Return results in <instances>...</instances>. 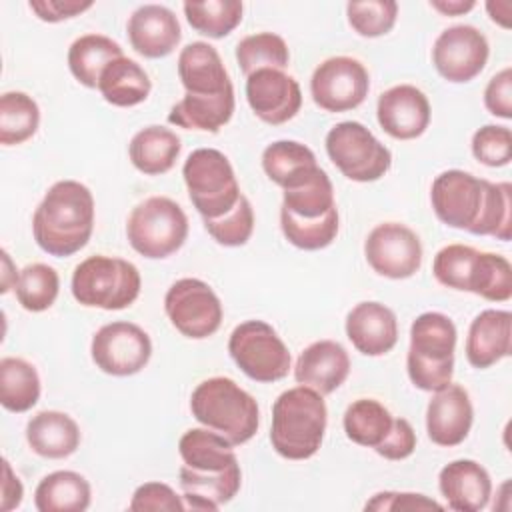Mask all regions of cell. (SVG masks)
Listing matches in <instances>:
<instances>
[{
  "label": "cell",
  "instance_id": "1",
  "mask_svg": "<svg viewBox=\"0 0 512 512\" xmlns=\"http://www.w3.org/2000/svg\"><path fill=\"white\" fill-rule=\"evenodd\" d=\"M430 202L440 222L476 236L508 242L512 236V186L490 182L464 170L438 174L430 188Z\"/></svg>",
  "mask_w": 512,
  "mask_h": 512
},
{
  "label": "cell",
  "instance_id": "2",
  "mask_svg": "<svg viewBox=\"0 0 512 512\" xmlns=\"http://www.w3.org/2000/svg\"><path fill=\"white\" fill-rule=\"evenodd\" d=\"M182 456L180 486L186 508L218 510L230 502L242 484V472L232 444L210 428H190L178 442Z\"/></svg>",
  "mask_w": 512,
  "mask_h": 512
},
{
  "label": "cell",
  "instance_id": "3",
  "mask_svg": "<svg viewBox=\"0 0 512 512\" xmlns=\"http://www.w3.org/2000/svg\"><path fill=\"white\" fill-rule=\"evenodd\" d=\"M94 230V198L78 180L52 184L34 210L32 234L50 256L64 258L80 252Z\"/></svg>",
  "mask_w": 512,
  "mask_h": 512
},
{
  "label": "cell",
  "instance_id": "4",
  "mask_svg": "<svg viewBox=\"0 0 512 512\" xmlns=\"http://www.w3.org/2000/svg\"><path fill=\"white\" fill-rule=\"evenodd\" d=\"M326 422L328 410L320 392L302 384L288 388L272 406V448L286 460H308L322 446Z\"/></svg>",
  "mask_w": 512,
  "mask_h": 512
},
{
  "label": "cell",
  "instance_id": "5",
  "mask_svg": "<svg viewBox=\"0 0 512 512\" xmlns=\"http://www.w3.org/2000/svg\"><path fill=\"white\" fill-rule=\"evenodd\" d=\"M190 410L202 426L218 432L232 446L248 442L260 426L254 396L226 376L202 380L190 396Z\"/></svg>",
  "mask_w": 512,
  "mask_h": 512
},
{
  "label": "cell",
  "instance_id": "6",
  "mask_svg": "<svg viewBox=\"0 0 512 512\" xmlns=\"http://www.w3.org/2000/svg\"><path fill=\"white\" fill-rule=\"evenodd\" d=\"M456 326L442 312H424L410 326L406 370L412 384L438 392L452 382Z\"/></svg>",
  "mask_w": 512,
  "mask_h": 512
},
{
  "label": "cell",
  "instance_id": "7",
  "mask_svg": "<svg viewBox=\"0 0 512 512\" xmlns=\"http://www.w3.org/2000/svg\"><path fill=\"white\" fill-rule=\"evenodd\" d=\"M138 268L116 256L94 254L82 260L72 274V296L88 308L124 310L140 294Z\"/></svg>",
  "mask_w": 512,
  "mask_h": 512
},
{
  "label": "cell",
  "instance_id": "8",
  "mask_svg": "<svg viewBox=\"0 0 512 512\" xmlns=\"http://www.w3.org/2000/svg\"><path fill=\"white\" fill-rule=\"evenodd\" d=\"M190 202L202 220H214L230 212L242 196L230 160L216 148H198L182 166Z\"/></svg>",
  "mask_w": 512,
  "mask_h": 512
},
{
  "label": "cell",
  "instance_id": "9",
  "mask_svg": "<svg viewBox=\"0 0 512 512\" xmlns=\"http://www.w3.org/2000/svg\"><path fill=\"white\" fill-rule=\"evenodd\" d=\"M126 236L140 256L162 260L186 242L188 218L172 198L150 196L132 208L126 222Z\"/></svg>",
  "mask_w": 512,
  "mask_h": 512
},
{
  "label": "cell",
  "instance_id": "10",
  "mask_svg": "<svg viewBox=\"0 0 512 512\" xmlns=\"http://www.w3.org/2000/svg\"><path fill=\"white\" fill-rule=\"evenodd\" d=\"M332 164L354 182L380 180L392 166V152L360 122H338L326 134Z\"/></svg>",
  "mask_w": 512,
  "mask_h": 512
},
{
  "label": "cell",
  "instance_id": "11",
  "mask_svg": "<svg viewBox=\"0 0 512 512\" xmlns=\"http://www.w3.org/2000/svg\"><path fill=\"white\" fill-rule=\"evenodd\" d=\"M236 366L256 382H276L290 372V352L278 332L264 320L238 324L228 340Z\"/></svg>",
  "mask_w": 512,
  "mask_h": 512
},
{
  "label": "cell",
  "instance_id": "12",
  "mask_svg": "<svg viewBox=\"0 0 512 512\" xmlns=\"http://www.w3.org/2000/svg\"><path fill=\"white\" fill-rule=\"evenodd\" d=\"M164 312L170 324L186 338L202 340L222 324V304L216 292L200 278L176 280L164 296Z\"/></svg>",
  "mask_w": 512,
  "mask_h": 512
},
{
  "label": "cell",
  "instance_id": "13",
  "mask_svg": "<svg viewBox=\"0 0 512 512\" xmlns=\"http://www.w3.org/2000/svg\"><path fill=\"white\" fill-rule=\"evenodd\" d=\"M370 90V76L364 64L352 56H332L320 62L310 78V94L316 106L326 112L358 108Z\"/></svg>",
  "mask_w": 512,
  "mask_h": 512
},
{
  "label": "cell",
  "instance_id": "14",
  "mask_svg": "<svg viewBox=\"0 0 512 512\" xmlns=\"http://www.w3.org/2000/svg\"><path fill=\"white\" fill-rule=\"evenodd\" d=\"M90 354L102 372L110 376H132L148 364L152 342L138 324L118 320L104 324L92 336Z\"/></svg>",
  "mask_w": 512,
  "mask_h": 512
},
{
  "label": "cell",
  "instance_id": "15",
  "mask_svg": "<svg viewBox=\"0 0 512 512\" xmlns=\"http://www.w3.org/2000/svg\"><path fill=\"white\" fill-rule=\"evenodd\" d=\"M364 256L376 274L404 280L420 270L422 244L412 228L400 222H382L368 234Z\"/></svg>",
  "mask_w": 512,
  "mask_h": 512
},
{
  "label": "cell",
  "instance_id": "16",
  "mask_svg": "<svg viewBox=\"0 0 512 512\" xmlns=\"http://www.w3.org/2000/svg\"><path fill=\"white\" fill-rule=\"evenodd\" d=\"M488 54V40L476 26L456 24L442 30L434 40L432 64L444 80L462 84L484 70Z\"/></svg>",
  "mask_w": 512,
  "mask_h": 512
},
{
  "label": "cell",
  "instance_id": "17",
  "mask_svg": "<svg viewBox=\"0 0 512 512\" xmlns=\"http://www.w3.org/2000/svg\"><path fill=\"white\" fill-rule=\"evenodd\" d=\"M246 100L262 122L278 126L298 114L302 90L284 70L262 68L246 76Z\"/></svg>",
  "mask_w": 512,
  "mask_h": 512
},
{
  "label": "cell",
  "instance_id": "18",
  "mask_svg": "<svg viewBox=\"0 0 512 512\" xmlns=\"http://www.w3.org/2000/svg\"><path fill=\"white\" fill-rule=\"evenodd\" d=\"M376 118L380 128L396 140H414L430 124V102L412 84H398L378 96Z\"/></svg>",
  "mask_w": 512,
  "mask_h": 512
},
{
  "label": "cell",
  "instance_id": "19",
  "mask_svg": "<svg viewBox=\"0 0 512 512\" xmlns=\"http://www.w3.org/2000/svg\"><path fill=\"white\" fill-rule=\"evenodd\" d=\"M474 420V408L466 388L448 384L434 392L426 408V432L438 446H458L466 440Z\"/></svg>",
  "mask_w": 512,
  "mask_h": 512
},
{
  "label": "cell",
  "instance_id": "20",
  "mask_svg": "<svg viewBox=\"0 0 512 512\" xmlns=\"http://www.w3.org/2000/svg\"><path fill=\"white\" fill-rule=\"evenodd\" d=\"M130 46L144 58H164L182 38L176 14L162 4H144L128 18Z\"/></svg>",
  "mask_w": 512,
  "mask_h": 512
},
{
  "label": "cell",
  "instance_id": "21",
  "mask_svg": "<svg viewBox=\"0 0 512 512\" xmlns=\"http://www.w3.org/2000/svg\"><path fill=\"white\" fill-rule=\"evenodd\" d=\"M346 336L364 356H382L398 342L396 314L380 302H360L346 316Z\"/></svg>",
  "mask_w": 512,
  "mask_h": 512
},
{
  "label": "cell",
  "instance_id": "22",
  "mask_svg": "<svg viewBox=\"0 0 512 512\" xmlns=\"http://www.w3.org/2000/svg\"><path fill=\"white\" fill-rule=\"evenodd\" d=\"M350 372V356L340 342L318 340L306 346L294 366V378L316 392L332 394L344 384Z\"/></svg>",
  "mask_w": 512,
  "mask_h": 512
},
{
  "label": "cell",
  "instance_id": "23",
  "mask_svg": "<svg viewBox=\"0 0 512 512\" xmlns=\"http://www.w3.org/2000/svg\"><path fill=\"white\" fill-rule=\"evenodd\" d=\"M438 488L456 512H480L488 506L492 494V480L488 470L476 460H454L438 474Z\"/></svg>",
  "mask_w": 512,
  "mask_h": 512
},
{
  "label": "cell",
  "instance_id": "24",
  "mask_svg": "<svg viewBox=\"0 0 512 512\" xmlns=\"http://www.w3.org/2000/svg\"><path fill=\"white\" fill-rule=\"evenodd\" d=\"M178 76L190 96H218L234 90L218 50L208 42H190L180 50Z\"/></svg>",
  "mask_w": 512,
  "mask_h": 512
},
{
  "label": "cell",
  "instance_id": "25",
  "mask_svg": "<svg viewBox=\"0 0 512 512\" xmlns=\"http://www.w3.org/2000/svg\"><path fill=\"white\" fill-rule=\"evenodd\" d=\"M512 348V314L508 310H482L470 324L466 336V360L484 370L500 362Z\"/></svg>",
  "mask_w": 512,
  "mask_h": 512
},
{
  "label": "cell",
  "instance_id": "26",
  "mask_svg": "<svg viewBox=\"0 0 512 512\" xmlns=\"http://www.w3.org/2000/svg\"><path fill=\"white\" fill-rule=\"evenodd\" d=\"M282 190V216L296 220H318L336 210L332 182L318 164L298 174Z\"/></svg>",
  "mask_w": 512,
  "mask_h": 512
},
{
  "label": "cell",
  "instance_id": "27",
  "mask_svg": "<svg viewBox=\"0 0 512 512\" xmlns=\"http://www.w3.org/2000/svg\"><path fill=\"white\" fill-rule=\"evenodd\" d=\"M80 428L72 416L58 410H42L26 424V440L32 452L58 460L74 454L80 446Z\"/></svg>",
  "mask_w": 512,
  "mask_h": 512
},
{
  "label": "cell",
  "instance_id": "28",
  "mask_svg": "<svg viewBox=\"0 0 512 512\" xmlns=\"http://www.w3.org/2000/svg\"><path fill=\"white\" fill-rule=\"evenodd\" d=\"M180 150L182 144L176 132L156 124L138 130L128 144V154L134 168L148 176L168 172L176 164Z\"/></svg>",
  "mask_w": 512,
  "mask_h": 512
},
{
  "label": "cell",
  "instance_id": "29",
  "mask_svg": "<svg viewBox=\"0 0 512 512\" xmlns=\"http://www.w3.org/2000/svg\"><path fill=\"white\" fill-rule=\"evenodd\" d=\"M234 114V90L222 92L218 96H190L184 94L168 112V122L202 132H218L224 124L230 122Z\"/></svg>",
  "mask_w": 512,
  "mask_h": 512
},
{
  "label": "cell",
  "instance_id": "30",
  "mask_svg": "<svg viewBox=\"0 0 512 512\" xmlns=\"http://www.w3.org/2000/svg\"><path fill=\"white\" fill-rule=\"evenodd\" d=\"M88 480L72 470H56L44 476L34 490L38 512H84L90 506Z\"/></svg>",
  "mask_w": 512,
  "mask_h": 512
},
{
  "label": "cell",
  "instance_id": "31",
  "mask_svg": "<svg viewBox=\"0 0 512 512\" xmlns=\"http://www.w3.org/2000/svg\"><path fill=\"white\" fill-rule=\"evenodd\" d=\"M98 90L108 104L130 108L148 98L152 82L136 60L120 56L102 70Z\"/></svg>",
  "mask_w": 512,
  "mask_h": 512
},
{
  "label": "cell",
  "instance_id": "32",
  "mask_svg": "<svg viewBox=\"0 0 512 512\" xmlns=\"http://www.w3.org/2000/svg\"><path fill=\"white\" fill-rule=\"evenodd\" d=\"M124 56L116 40L104 34H84L68 48V68L86 88H98L102 70L116 58Z\"/></svg>",
  "mask_w": 512,
  "mask_h": 512
},
{
  "label": "cell",
  "instance_id": "33",
  "mask_svg": "<svg viewBox=\"0 0 512 512\" xmlns=\"http://www.w3.org/2000/svg\"><path fill=\"white\" fill-rule=\"evenodd\" d=\"M394 420L396 418L390 414V410L378 400L358 398L346 408L342 424L346 436L354 444L378 450L390 436Z\"/></svg>",
  "mask_w": 512,
  "mask_h": 512
},
{
  "label": "cell",
  "instance_id": "34",
  "mask_svg": "<svg viewBox=\"0 0 512 512\" xmlns=\"http://www.w3.org/2000/svg\"><path fill=\"white\" fill-rule=\"evenodd\" d=\"M40 400V376L24 360L6 356L0 360V404L8 412H28Z\"/></svg>",
  "mask_w": 512,
  "mask_h": 512
},
{
  "label": "cell",
  "instance_id": "35",
  "mask_svg": "<svg viewBox=\"0 0 512 512\" xmlns=\"http://www.w3.org/2000/svg\"><path fill=\"white\" fill-rule=\"evenodd\" d=\"M40 124V108L26 92H4L0 96V144L16 146L32 138Z\"/></svg>",
  "mask_w": 512,
  "mask_h": 512
},
{
  "label": "cell",
  "instance_id": "36",
  "mask_svg": "<svg viewBox=\"0 0 512 512\" xmlns=\"http://www.w3.org/2000/svg\"><path fill=\"white\" fill-rule=\"evenodd\" d=\"M480 268V250L466 244H448L440 248L432 262L434 278L452 290L474 292Z\"/></svg>",
  "mask_w": 512,
  "mask_h": 512
},
{
  "label": "cell",
  "instance_id": "37",
  "mask_svg": "<svg viewBox=\"0 0 512 512\" xmlns=\"http://www.w3.org/2000/svg\"><path fill=\"white\" fill-rule=\"evenodd\" d=\"M184 14L188 24L208 36V38H224L228 36L240 22L244 6L238 0H208V2H184Z\"/></svg>",
  "mask_w": 512,
  "mask_h": 512
},
{
  "label": "cell",
  "instance_id": "38",
  "mask_svg": "<svg viewBox=\"0 0 512 512\" xmlns=\"http://www.w3.org/2000/svg\"><path fill=\"white\" fill-rule=\"evenodd\" d=\"M316 164L314 152L296 140H276L262 152V168L266 176L280 188Z\"/></svg>",
  "mask_w": 512,
  "mask_h": 512
},
{
  "label": "cell",
  "instance_id": "39",
  "mask_svg": "<svg viewBox=\"0 0 512 512\" xmlns=\"http://www.w3.org/2000/svg\"><path fill=\"white\" fill-rule=\"evenodd\" d=\"M236 60L240 70L250 76L262 68L284 70L290 62V52L282 36L274 32H258L242 38L236 46Z\"/></svg>",
  "mask_w": 512,
  "mask_h": 512
},
{
  "label": "cell",
  "instance_id": "40",
  "mask_svg": "<svg viewBox=\"0 0 512 512\" xmlns=\"http://www.w3.org/2000/svg\"><path fill=\"white\" fill-rule=\"evenodd\" d=\"M14 290L24 310L44 312L56 302V296L60 290V278L52 266L34 262L20 270Z\"/></svg>",
  "mask_w": 512,
  "mask_h": 512
},
{
  "label": "cell",
  "instance_id": "41",
  "mask_svg": "<svg viewBox=\"0 0 512 512\" xmlns=\"http://www.w3.org/2000/svg\"><path fill=\"white\" fill-rule=\"evenodd\" d=\"M280 228L292 246L300 250H322L338 234V208L318 220H296L280 214Z\"/></svg>",
  "mask_w": 512,
  "mask_h": 512
},
{
  "label": "cell",
  "instance_id": "42",
  "mask_svg": "<svg viewBox=\"0 0 512 512\" xmlns=\"http://www.w3.org/2000/svg\"><path fill=\"white\" fill-rule=\"evenodd\" d=\"M346 16L352 30L364 38H378L388 34L398 16V4L394 0H364L348 2Z\"/></svg>",
  "mask_w": 512,
  "mask_h": 512
},
{
  "label": "cell",
  "instance_id": "43",
  "mask_svg": "<svg viewBox=\"0 0 512 512\" xmlns=\"http://www.w3.org/2000/svg\"><path fill=\"white\" fill-rule=\"evenodd\" d=\"M208 234L222 246H244L254 230V210L250 200L242 194L236 206L220 218L204 220Z\"/></svg>",
  "mask_w": 512,
  "mask_h": 512
},
{
  "label": "cell",
  "instance_id": "44",
  "mask_svg": "<svg viewBox=\"0 0 512 512\" xmlns=\"http://www.w3.org/2000/svg\"><path fill=\"white\" fill-rule=\"evenodd\" d=\"M474 294L490 302H506L512 296V266L506 256L480 252V268Z\"/></svg>",
  "mask_w": 512,
  "mask_h": 512
},
{
  "label": "cell",
  "instance_id": "45",
  "mask_svg": "<svg viewBox=\"0 0 512 512\" xmlns=\"http://www.w3.org/2000/svg\"><path fill=\"white\" fill-rule=\"evenodd\" d=\"M472 154L490 168L506 166L512 160V132L506 126L486 124L472 136Z\"/></svg>",
  "mask_w": 512,
  "mask_h": 512
},
{
  "label": "cell",
  "instance_id": "46",
  "mask_svg": "<svg viewBox=\"0 0 512 512\" xmlns=\"http://www.w3.org/2000/svg\"><path fill=\"white\" fill-rule=\"evenodd\" d=\"M128 508L132 512H148V510L182 512L186 510V502L182 496L174 492L172 486L164 482H144L134 490Z\"/></svg>",
  "mask_w": 512,
  "mask_h": 512
},
{
  "label": "cell",
  "instance_id": "47",
  "mask_svg": "<svg viewBox=\"0 0 512 512\" xmlns=\"http://www.w3.org/2000/svg\"><path fill=\"white\" fill-rule=\"evenodd\" d=\"M484 106L490 114L510 120L512 118V70L506 66L490 78L484 88Z\"/></svg>",
  "mask_w": 512,
  "mask_h": 512
},
{
  "label": "cell",
  "instance_id": "48",
  "mask_svg": "<svg viewBox=\"0 0 512 512\" xmlns=\"http://www.w3.org/2000/svg\"><path fill=\"white\" fill-rule=\"evenodd\" d=\"M428 508H442L440 502L414 492H378L374 494L364 510H428Z\"/></svg>",
  "mask_w": 512,
  "mask_h": 512
},
{
  "label": "cell",
  "instance_id": "49",
  "mask_svg": "<svg viewBox=\"0 0 512 512\" xmlns=\"http://www.w3.org/2000/svg\"><path fill=\"white\" fill-rule=\"evenodd\" d=\"M416 448V432L406 418H396L394 428L386 442L376 450L386 460H404Z\"/></svg>",
  "mask_w": 512,
  "mask_h": 512
},
{
  "label": "cell",
  "instance_id": "50",
  "mask_svg": "<svg viewBox=\"0 0 512 512\" xmlns=\"http://www.w3.org/2000/svg\"><path fill=\"white\" fill-rule=\"evenodd\" d=\"M28 8L44 22H62L92 8V2L80 0H30Z\"/></svg>",
  "mask_w": 512,
  "mask_h": 512
},
{
  "label": "cell",
  "instance_id": "51",
  "mask_svg": "<svg viewBox=\"0 0 512 512\" xmlns=\"http://www.w3.org/2000/svg\"><path fill=\"white\" fill-rule=\"evenodd\" d=\"M2 470H4V478H2V502H0V508L4 512H8V510H14V508L20 506L22 496H24V488H22L20 478L12 472V466H10L8 460L2 462Z\"/></svg>",
  "mask_w": 512,
  "mask_h": 512
},
{
  "label": "cell",
  "instance_id": "52",
  "mask_svg": "<svg viewBox=\"0 0 512 512\" xmlns=\"http://www.w3.org/2000/svg\"><path fill=\"white\" fill-rule=\"evenodd\" d=\"M430 6L444 16H460L470 12L476 2L474 0H430Z\"/></svg>",
  "mask_w": 512,
  "mask_h": 512
},
{
  "label": "cell",
  "instance_id": "53",
  "mask_svg": "<svg viewBox=\"0 0 512 512\" xmlns=\"http://www.w3.org/2000/svg\"><path fill=\"white\" fill-rule=\"evenodd\" d=\"M486 10L492 18V22L500 24L502 28H510V2L506 0H496V2H486Z\"/></svg>",
  "mask_w": 512,
  "mask_h": 512
},
{
  "label": "cell",
  "instance_id": "54",
  "mask_svg": "<svg viewBox=\"0 0 512 512\" xmlns=\"http://www.w3.org/2000/svg\"><path fill=\"white\" fill-rule=\"evenodd\" d=\"M2 270H4L2 272V294H6L12 288V284L16 286L18 274H20L16 268H12V260L6 250H2Z\"/></svg>",
  "mask_w": 512,
  "mask_h": 512
}]
</instances>
